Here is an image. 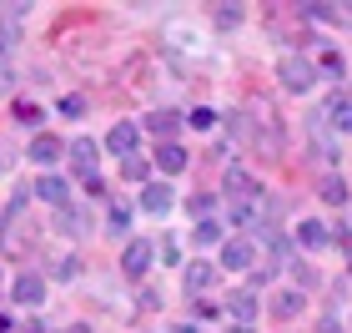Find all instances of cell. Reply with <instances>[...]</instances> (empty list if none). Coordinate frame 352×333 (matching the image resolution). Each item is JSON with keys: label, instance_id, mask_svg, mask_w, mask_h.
<instances>
[{"label": "cell", "instance_id": "1", "mask_svg": "<svg viewBox=\"0 0 352 333\" xmlns=\"http://www.w3.org/2000/svg\"><path fill=\"white\" fill-rule=\"evenodd\" d=\"M277 76H282V86L292 91V97H302V91H312V81H317V76H312V66H307L302 56H287Z\"/></svg>", "mask_w": 352, "mask_h": 333}, {"label": "cell", "instance_id": "2", "mask_svg": "<svg viewBox=\"0 0 352 333\" xmlns=\"http://www.w3.org/2000/svg\"><path fill=\"white\" fill-rule=\"evenodd\" d=\"M151 258H156V248L146 243V237H131V243H126V258H121L126 278H141V273L151 268Z\"/></svg>", "mask_w": 352, "mask_h": 333}, {"label": "cell", "instance_id": "3", "mask_svg": "<svg viewBox=\"0 0 352 333\" xmlns=\"http://www.w3.org/2000/svg\"><path fill=\"white\" fill-rule=\"evenodd\" d=\"M257 263V248L247 243V237H232V243H221V268H232V273H242V268Z\"/></svg>", "mask_w": 352, "mask_h": 333}, {"label": "cell", "instance_id": "4", "mask_svg": "<svg viewBox=\"0 0 352 333\" xmlns=\"http://www.w3.org/2000/svg\"><path fill=\"white\" fill-rule=\"evenodd\" d=\"M15 303H25V308H36L41 303V298H45V278L41 273H21V278H15Z\"/></svg>", "mask_w": 352, "mask_h": 333}, {"label": "cell", "instance_id": "5", "mask_svg": "<svg viewBox=\"0 0 352 333\" xmlns=\"http://www.w3.org/2000/svg\"><path fill=\"white\" fill-rule=\"evenodd\" d=\"M136 141H141L136 126L131 121H116V126H111V137H106V147L116 152V157H136Z\"/></svg>", "mask_w": 352, "mask_h": 333}, {"label": "cell", "instance_id": "6", "mask_svg": "<svg viewBox=\"0 0 352 333\" xmlns=\"http://www.w3.org/2000/svg\"><path fill=\"white\" fill-rule=\"evenodd\" d=\"M171 187L166 182H146V192H141V208H146V212H156V217H166L171 212Z\"/></svg>", "mask_w": 352, "mask_h": 333}, {"label": "cell", "instance_id": "7", "mask_svg": "<svg viewBox=\"0 0 352 333\" xmlns=\"http://www.w3.org/2000/svg\"><path fill=\"white\" fill-rule=\"evenodd\" d=\"M36 197L51 202V208H66V202H71V187H66V177H41V182H36Z\"/></svg>", "mask_w": 352, "mask_h": 333}, {"label": "cell", "instance_id": "8", "mask_svg": "<svg viewBox=\"0 0 352 333\" xmlns=\"http://www.w3.org/2000/svg\"><path fill=\"white\" fill-rule=\"evenodd\" d=\"M60 152H66V147H60V141H56L51 132H41L36 141H30V162H41V167H51V162H56Z\"/></svg>", "mask_w": 352, "mask_h": 333}, {"label": "cell", "instance_id": "9", "mask_svg": "<svg viewBox=\"0 0 352 333\" xmlns=\"http://www.w3.org/2000/svg\"><path fill=\"white\" fill-rule=\"evenodd\" d=\"M227 308H232V319H236V323H247V328H252V319H257V293H247V288H242V293H232V298H227Z\"/></svg>", "mask_w": 352, "mask_h": 333}, {"label": "cell", "instance_id": "10", "mask_svg": "<svg viewBox=\"0 0 352 333\" xmlns=\"http://www.w3.org/2000/svg\"><path fill=\"white\" fill-rule=\"evenodd\" d=\"M212 283H217V268L212 263H191L186 268V293H206Z\"/></svg>", "mask_w": 352, "mask_h": 333}, {"label": "cell", "instance_id": "11", "mask_svg": "<svg viewBox=\"0 0 352 333\" xmlns=\"http://www.w3.org/2000/svg\"><path fill=\"white\" fill-rule=\"evenodd\" d=\"M71 162H76V177H86V172L96 167V141H71Z\"/></svg>", "mask_w": 352, "mask_h": 333}, {"label": "cell", "instance_id": "12", "mask_svg": "<svg viewBox=\"0 0 352 333\" xmlns=\"http://www.w3.org/2000/svg\"><path fill=\"white\" fill-rule=\"evenodd\" d=\"M176 126H182V117H176V111H151L146 117V132H156V137H176Z\"/></svg>", "mask_w": 352, "mask_h": 333}, {"label": "cell", "instance_id": "13", "mask_svg": "<svg viewBox=\"0 0 352 333\" xmlns=\"http://www.w3.org/2000/svg\"><path fill=\"white\" fill-rule=\"evenodd\" d=\"M297 243H302V248H322V243H327V228H322L317 217H307V222L297 228Z\"/></svg>", "mask_w": 352, "mask_h": 333}, {"label": "cell", "instance_id": "14", "mask_svg": "<svg viewBox=\"0 0 352 333\" xmlns=\"http://www.w3.org/2000/svg\"><path fill=\"white\" fill-rule=\"evenodd\" d=\"M156 162L166 172H182L186 167V147H176V141H162V152H156Z\"/></svg>", "mask_w": 352, "mask_h": 333}, {"label": "cell", "instance_id": "15", "mask_svg": "<svg viewBox=\"0 0 352 333\" xmlns=\"http://www.w3.org/2000/svg\"><path fill=\"white\" fill-rule=\"evenodd\" d=\"M332 126L352 137V97H332Z\"/></svg>", "mask_w": 352, "mask_h": 333}, {"label": "cell", "instance_id": "16", "mask_svg": "<svg viewBox=\"0 0 352 333\" xmlns=\"http://www.w3.org/2000/svg\"><path fill=\"white\" fill-rule=\"evenodd\" d=\"M272 313H277V319H297L302 313V293H277L272 298Z\"/></svg>", "mask_w": 352, "mask_h": 333}, {"label": "cell", "instance_id": "17", "mask_svg": "<svg viewBox=\"0 0 352 333\" xmlns=\"http://www.w3.org/2000/svg\"><path fill=\"white\" fill-rule=\"evenodd\" d=\"M317 192H322V202L342 208V202H347V182H342V177H322V187H317Z\"/></svg>", "mask_w": 352, "mask_h": 333}, {"label": "cell", "instance_id": "18", "mask_svg": "<svg viewBox=\"0 0 352 333\" xmlns=\"http://www.w3.org/2000/svg\"><path fill=\"white\" fill-rule=\"evenodd\" d=\"M227 192H232V197H242V192L252 197V192H257V187H252V177H247L242 167H232V172H227Z\"/></svg>", "mask_w": 352, "mask_h": 333}, {"label": "cell", "instance_id": "19", "mask_svg": "<svg viewBox=\"0 0 352 333\" xmlns=\"http://www.w3.org/2000/svg\"><path fill=\"white\" fill-rule=\"evenodd\" d=\"M121 177H131V182H146V162H141V157H121Z\"/></svg>", "mask_w": 352, "mask_h": 333}, {"label": "cell", "instance_id": "20", "mask_svg": "<svg viewBox=\"0 0 352 333\" xmlns=\"http://www.w3.org/2000/svg\"><path fill=\"white\" fill-rule=\"evenodd\" d=\"M60 228H66L71 237H81V232H86V222H81V212H71V208H60Z\"/></svg>", "mask_w": 352, "mask_h": 333}, {"label": "cell", "instance_id": "21", "mask_svg": "<svg viewBox=\"0 0 352 333\" xmlns=\"http://www.w3.org/2000/svg\"><path fill=\"white\" fill-rule=\"evenodd\" d=\"M197 243H201V248H206V243H221V228H217L212 217H206V222H197Z\"/></svg>", "mask_w": 352, "mask_h": 333}, {"label": "cell", "instance_id": "22", "mask_svg": "<svg viewBox=\"0 0 352 333\" xmlns=\"http://www.w3.org/2000/svg\"><path fill=\"white\" fill-rule=\"evenodd\" d=\"M217 21L221 26H236V21H242V6H217Z\"/></svg>", "mask_w": 352, "mask_h": 333}, {"label": "cell", "instance_id": "23", "mask_svg": "<svg viewBox=\"0 0 352 333\" xmlns=\"http://www.w3.org/2000/svg\"><path fill=\"white\" fill-rule=\"evenodd\" d=\"M126 228H131V212H126V208H111V232H126Z\"/></svg>", "mask_w": 352, "mask_h": 333}, {"label": "cell", "instance_id": "24", "mask_svg": "<svg viewBox=\"0 0 352 333\" xmlns=\"http://www.w3.org/2000/svg\"><path fill=\"white\" fill-rule=\"evenodd\" d=\"M191 126H201V132H206V126H217V111H191Z\"/></svg>", "mask_w": 352, "mask_h": 333}, {"label": "cell", "instance_id": "25", "mask_svg": "<svg viewBox=\"0 0 352 333\" xmlns=\"http://www.w3.org/2000/svg\"><path fill=\"white\" fill-rule=\"evenodd\" d=\"M60 111H66V117H81L86 101H81V97H66V101H60Z\"/></svg>", "mask_w": 352, "mask_h": 333}, {"label": "cell", "instance_id": "26", "mask_svg": "<svg viewBox=\"0 0 352 333\" xmlns=\"http://www.w3.org/2000/svg\"><path fill=\"white\" fill-rule=\"evenodd\" d=\"M10 46H15V30H6V26H0V51H10Z\"/></svg>", "mask_w": 352, "mask_h": 333}, {"label": "cell", "instance_id": "27", "mask_svg": "<svg viewBox=\"0 0 352 333\" xmlns=\"http://www.w3.org/2000/svg\"><path fill=\"white\" fill-rule=\"evenodd\" d=\"M317 333H342V328L332 323V319H322V323H317Z\"/></svg>", "mask_w": 352, "mask_h": 333}, {"label": "cell", "instance_id": "28", "mask_svg": "<svg viewBox=\"0 0 352 333\" xmlns=\"http://www.w3.org/2000/svg\"><path fill=\"white\" fill-rule=\"evenodd\" d=\"M171 333H201V328H197V323H176Z\"/></svg>", "mask_w": 352, "mask_h": 333}, {"label": "cell", "instance_id": "29", "mask_svg": "<svg viewBox=\"0 0 352 333\" xmlns=\"http://www.w3.org/2000/svg\"><path fill=\"white\" fill-rule=\"evenodd\" d=\"M21 333H51V328H45V323H25Z\"/></svg>", "mask_w": 352, "mask_h": 333}, {"label": "cell", "instance_id": "30", "mask_svg": "<svg viewBox=\"0 0 352 333\" xmlns=\"http://www.w3.org/2000/svg\"><path fill=\"white\" fill-rule=\"evenodd\" d=\"M0 91H10V71L6 66H0Z\"/></svg>", "mask_w": 352, "mask_h": 333}, {"label": "cell", "instance_id": "31", "mask_svg": "<svg viewBox=\"0 0 352 333\" xmlns=\"http://www.w3.org/2000/svg\"><path fill=\"white\" fill-rule=\"evenodd\" d=\"M0 333H15V323L6 319V313H0Z\"/></svg>", "mask_w": 352, "mask_h": 333}, {"label": "cell", "instance_id": "32", "mask_svg": "<svg viewBox=\"0 0 352 333\" xmlns=\"http://www.w3.org/2000/svg\"><path fill=\"white\" fill-rule=\"evenodd\" d=\"M232 333H252V328H242V323H236V328H232Z\"/></svg>", "mask_w": 352, "mask_h": 333}, {"label": "cell", "instance_id": "33", "mask_svg": "<svg viewBox=\"0 0 352 333\" xmlns=\"http://www.w3.org/2000/svg\"><path fill=\"white\" fill-rule=\"evenodd\" d=\"M0 283H6V273H0Z\"/></svg>", "mask_w": 352, "mask_h": 333}]
</instances>
